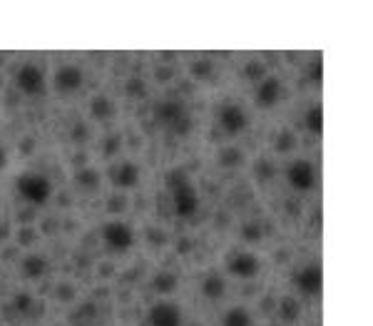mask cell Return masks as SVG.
<instances>
[{
  "label": "cell",
  "mask_w": 373,
  "mask_h": 326,
  "mask_svg": "<svg viewBox=\"0 0 373 326\" xmlns=\"http://www.w3.org/2000/svg\"><path fill=\"white\" fill-rule=\"evenodd\" d=\"M179 287V276L174 274V272H157L155 274V279H152V289L157 294H162V296H167V294H174Z\"/></svg>",
  "instance_id": "obj_16"
},
{
  "label": "cell",
  "mask_w": 373,
  "mask_h": 326,
  "mask_svg": "<svg viewBox=\"0 0 373 326\" xmlns=\"http://www.w3.org/2000/svg\"><path fill=\"white\" fill-rule=\"evenodd\" d=\"M286 180H289V184L294 189H299V192H308L316 182L314 164L308 162V160H294V162L289 164Z\"/></svg>",
  "instance_id": "obj_6"
},
{
  "label": "cell",
  "mask_w": 373,
  "mask_h": 326,
  "mask_svg": "<svg viewBox=\"0 0 373 326\" xmlns=\"http://www.w3.org/2000/svg\"><path fill=\"white\" fill-rule=\"evenodd\" d=\"M124 92L130 95V98H144L147 95V83L142 78H130L124 83Z\"/></svg>",
  "instance_id": "obj_23"
},
{
  "label": "cell",
  "mask_w": 373,
  "mask_h": 326,
  "mask_svg": "<svg viewBox=\"0 0 373 326\" xmlns=\"http://www.w3.org/2000/svg\"><path fill=\"white\" fill-rule=\"evenodd\" d=\"M13 307L18 314H27L30 309H33V296L27 292H18L15 294V299H13Z\"/></svg>",
  "instance_id": "obj_26"
},
{
  "label": "cell",
  "mask_w": 373,
  "mask_h": 326,
  "mask_svg": "<svg viewBox=\"0 0 373 326\" xmlns=\"http://www.w3.org/2000/svg\"><path fill=\"white\" fill-rule=\"evenodd\" d=\"M15 187H18L20 197L27 199L30 204H45L50 202L53 197V182L47 180L45 175H38V172H25L15 180Z\"/></svg>",
  "instance_id": "obj_3"
},
{
  "label": "cell",
  "mask_w": 373,
  "mask_h": 326,
  "mask_svg": "<svg viewBox=\"0 0 373 326\" xmlns=\"http://www.w3.org/2000/svg\"><path fill=\"white\" fill-rule=\"evenodd\" d=\"M304 127H306L308 132H314V135H319V132L324 130V112H321V105H314V107L304 115Z\"/></svg>",
  "instance_id": "obj_21"
},
{
  "label": "cell",
  "mask_w": 373,
  "mask_h": 326,
  "mask_svg": "<svg viewBox=\"0 0 373 326\" xmlns=\"http://www.w3.org/2000/svg\"><path fill=\"white\" fill-rule=\"evenodd\" d=\"M110 180L117 189H132L139 182V167L135 162H120L110 170Z\"/></svg>",
  "instance_id": "obj_12"
},
{
  "label": "cell",
  "mask_w": 373,
  "mask_h": 326,
  "mask_svg": "<svg viewBox=\"0 0 373 326\" xmlns=\"http://www.w3.org/2000/svg\"><path fill=\"white\" fill-rule=\"evenodd\" d=\"M224 292H227V279H224L219 272H210V274L202 279V294L207 299H212V301L222 299Z\"/></svg>",
  "instance_id": "obj_14"
},
{
  "label": "cell",
  "mask_w": 373,
  "mask_h": 326,
  "mask_svg": "<svg viewBox=\"0 0 373 326\" xmlns=\"http://www.w3.org/2000/svg\"><path fill=\"white\" fill-rule=\"evenodd\" d=\"M227 269L239 279H254L262 264H259V257L251 254V252H234L227 261Z\"/></svg>",
  "instance_id": "obj_8"
},
{
  "label": "cell",
  "mask_w": 373,
  "mask_h": 326,
  "mask_svg": "<svg viewBox=\"0 0 373 326\" xmlns=\"http://www.w3.org/2000/svg\"><path fill=\"white\" fill-rule=\"evenodd\" d=\"M244 78H247V80H259V83H262V80L267 78V65H264V63H259V60H251V63H247V65H244Z\"/></svg>",
  "instance_id": "obj_22"
},
{
  "label": "cell",
  "mask_w": 373,
  "mask_h": 326,
  "mask_svg": "<svg viewBox=\"0 0 373 326\" xmlns=\"http://www.w3.org/2000/svg\"><path fill=\"white\" fill-rule=\"evenodd\" d=\"M150 326H182V309L174 301H157L150 309Z\"/></svg>",
  "instance_id": "obj_9"
},
{
  "label": "cell",
  "mask_w": 373,
  "mask_h": 326,
  "mask_svg": "<svg viewBox=\"0 0 373 326\" xmlns=\"http://www.w3.org/2000/svg\"><path fill=\"white\" fill-rule=\"evenodd\" d=\"M239 160H242V155H239V150H236V147H229V150H222V155H219V164H227V167L236 164Z\"/></svg>",
  "instance_id": "obj_28"
},
{
  "label": "cell",
  "mask_w": 373,
  "mask_h": 326,
  "mask_svg": "<svg viewBox=\"0 0 373 326\" xmlns=\"http://www.w3.org/2000/svg\"><path fill=\"white\" fill-rule=\"evenodd\" d=\"M216 120H219V127H222L227 135H239V132H244L249 127V115L247 110H244L242 105H222L219 107V112H216Z\"/></svg>",
  "instance_id": "obj_4"
},
{
  "label": "cell",
  "mask_w": 373,
  "mask_h": 326,
  "mask_svg": "<svg viewBox=\"0 0 373 326\" xmlns=\"http://www.w3.org/2000/svg\"><path fill=\"white\" fill-rule=\"evenodd\" d=\"M321 70H324V63L316 58L314 63H311V80H314V83H321Z\"/></svg>",
  "instance_id": "obj_33"
},
{
  "label": "cell",
  "mask_w": 373,
  "mask_h": 326,
  "mask_svg": "<svg viewBox=\"0 0 373 326\" xmlns=\"http://www.w3.org/2000/svg\"><path fill=\"white\" fill-rule=\"evenodd\" d=\"M72 142H82V140H87L90 138V127H87L85 122H78L75 127H72Z\"/></svg>",
  "instance_id": "obj_29"
},
{
  "label": "cell",
  "mask_w": 373,
  "mask_h": 326,
  "mask_svg": "<svg viewBox=\"0 0 373 326\" xmlns=\"http://www.w3.org/2000/svg\"><path fill=\"white\" fill-rule=\"evenodd\" d=\"M167 187L172 189V204H174V212L179 217H192L199 207V197H196V189L192 187L190 177L184 175V170H172L167 175Z\"/></svg>",
  "instance_id": "obj_1"
},
{
  "label": "cell",
  "mask_w": 373,
  "mask_h": 326,
  "mask_svg": "<svg viewBox=\"0 0 373 326\" xmlns=\"http://www.w3.org/2000/svg\"><path fill=\"white\" fill-rule=\"evenodd\" d=\"M75 182H78V187H82V189H98L100 172L92 170V167H82V170H78V175H75Z\"/></svg>",
  "instance_id": "obj_20"
},
{
  "label": "cell",
  "mask_w": 373,
  "mask_h": 326,
  "mask_svg": "<svg viewBox=\"0 0 373 326\" xmlns=\"http://www.w3.org/2000/svg\"><path fill=\"white\" fill-rule=\"evenodd\" d=\"M47 272V259L40 254H25V259L20 261V274L25 279H40Z\"/></svg>",
  "instance_id": "obj_15"
},
{
  "label": "cell",
  "mask_w": 373,
  "mask_h": 326,
  "mask_svg": "<svg viewBox=\"0 0 373 326\" xmlns=\"http://www.w3.org/2000/svg\"><path fill=\"white\" fill-rule=\"evenodd\" d=\"M279 100H282V83L276 78H271V75H267V78L259 83L256 102H259V107H274Z\"/></svg>",
  "instance_id": "obj_13"
},
{
  "label": "cell",
  "mask_w": 373,
  "mask_h": 326,
  "mask_svg": "<svg viewBox=\"0 0 373 326\" xmlns=\"http://www.w3.org/2000/svg\"><path fill=\"white\" fill-rule=\"evenodd\" d=\"M262 237H264V232H262V227H259L256 222L242 224V239L244 241H251V244H254V241H259Z\"/></svg>",
  "instance_id": "obj_25"
},
{
  "label": "cell",
  "mask_w": 373,
  "mask_h": 326,
  "mask_svg": "<svg viewBox=\"0 0 373 326\" xmlns=\"http://www.w3.org/2000/svg\"><path fill=\"white\" fill-rule=\"evenodd\" d=\"M58 299H63V301H65V299H72V287H70V284H67V287H65V284H63V287H60V292H58Z\"/></svg>",
  "instance_id": "obj_35"
},
{
  "label": "cell",
  "mask_w": 373,
  "mask_h": 326,
  "mask_svg": "<svg viewBox=\"0 0 373 326\" xmlns=\"http://www.w3.org/2000/svg\"><path fill=\"white\" fill-rule=\"evenodd\" d=\"M222 326H251V314L247 307H231L222 316Z\"/></svg>",
  "instance_id": "obj_18"
},
{
  "label": "cell",
  "mask_w": 373,
  "mask_h": 326,
  "mask_svg": "<svg viewBox=\"0 0 373 326\" xmlns=\"http://www.w3.org/2000/svg\"><path fill=\"white\" fill-rule=\"evenodd\" d=\"M8 164V155H5V150H3V147H0V170H3V167H5Z\"/></svg>",
  "instance_id": "obj_36"
},
{
  "label": "cell",
  "mask_w": 373,
  "mask_h": 326,
  "mask_svg": "<svg viewBox=\"0 0 373 326\" xmlns=\"http://www.w3.org/2000/svg\"><path fill=\"white\" fill-rule=\"evenodd\" d=\"M120 135H112V138H107L105 142H102V150H105V155H115V152L120 150Z\"/></svg>",
  "instance_id": "obj_31"
},
{
  "label": "cell",
  "mask_w": 373,
  "mask_h": 326,
  "mask_svg": "<svg viewBox=\"0 0 373 326\" xmlns=\"http://www.w3.org/2000/svg\"><path fill=\"white\" fill-rule=\"evenodd\" d=\"M102 239L112 252H127L135 244V232H132L130 224L115 219V222H107L102 227Z\"/></svg>",
  "instance_id": "obj_5"
},
{
  "label": "cell",
  "mask_w": 373,
  "mask_h": 326,
  "mask_svg": "<svg viewBox=\"0 0 373 326\" xmlns=\"http://www.w3.org/2000/svg\"><path fill=\"white\" fill-rule=\"evenodd\" d=\"M192 75L194 78H199V80H204V78H210L212 75V63L210 60H196V63H192Z\"/></svg>",
  "instance_id": "obj_27"
},
{
  "label": "cell",
  "mask_w": 373,
  "mask_h": 326,
  "mask_svg": "<svg viewBox=\"0 0 373 326\" xmlns=\"http://www.w3.org/2000/svg\"><path fill=\"white\" fill-rule=\"evenodd\" d=\"M147 237H150L155 244H167V235H164L162 229H157V227L147 229Z\"/></svg>",
  "instance_id": "obj_32"
},
{
  "label": "cell",
  "mask_w": 373,
  "mask_h": 326,
  "mask_svg": "<svg viewBox=\"0 0 373 326\" xmlns=\"http://www.w3.org/2000/svg\"><path fill=\"white\" fill-rule=\"evenodd\" d=\"M35 229H20V244H33L35 241V235H33Z\"/></svg>",
  "instance_id": "obj_34"
},
{
  "label": "cell",
  "mask_w": 373,
  "mask_h": 326,
  "mask_svg": "<svg viewBox=\"0 0 373 326\" xmlns=\"http://www.w3.org/2000/svg\"><path fill=\"white\" fill-rule=\"evenodd\" d=\"M296 289L306 296H314V294L321 292V267L319 264H308V267L299 269L294 276Z\"/></svg>",
  "instance_id": "obj_11"
},
{
  "label": "cell",
  "mask_w": 373,
  "mask_h": 326,
  "mask_svg": "<svg viewBox=\"0 0 373 326\" xmlns=\"http://www.w3.org/2000/svg\"><path fill=\"white\" fill-rule=\"evenodd\" d=\"M172 78V70H159V80H170Z\"/></svg>",
  "instance_id": "obj_37"
},
{
  "label": "cell",
  "mask_w": 373,
  "mask_h": 326,
  "mask_svg": "<svg viewBox=\"0 0 373 326\" xmlns=\"http://www.w3.org/2000/svg\"><path fill=\"white\" fill-rule=\"evenodd\" d=\"M155 120H157L159 127L174 132V135H190L192 130L190 110H187L182 102H177V100L159 102L157 107H155Z\"/></svg>",
  "instance_id": "obj_2"
},
{
  "label": "cell",
  "mask_w": 373,
  "mask_h": 326,
  "mask_svg": "<svg viewBox=\"0 0 373 326\" xmlns=\"http://www.w3.org/2000/svg\"><path fill=\"white\" fill-rule=\"evenodd\" d=\"M256 177H259V180H264V182H269V180L274 177V167H271V162H259V164H256Z\"/></svg>",
  "instance_id": "obj_30"
},
{
  "label": "cell",
  "mask_w": 373,
  "mask_h": 326,
  "mask_svg": "<svg viewBox=\"0 0 373 326\" xmlns=\"http://www.w3.org/2000/svg\"><path fill=\"white\" fill-rule=\"evenodd\" d=\"M274 144H276V152H291L296 147V135L291 130H282Z\"/></svg>",
  "instance_id": "obj_24"
},
{
  "label": "cell",
  "mask_w": 373,
  "mask_h": 326,
  "mask_svg": "<svg viewBox=\"0 0 373 326\" xmlns=\"http://www.w3.org/2000/svg\"><path fill=\"white\" fill-rule=\"evenodd\" d=\"M90 115L95 120H110L115 115V102L105 95H95L90 100Z\"/></svg>",
  "instance_id": "obj_17"
},
{
  "label": "cell",
  "mask_w": 373,
  "mask_h": 326,
  "mask_svg": "<svg viewBox=\"0 0 373 326\" xmlns=\"http://www.w3.org/2000/svg\"><path fill=\"white\" fill-rule=\"evenodd\" d=\"M299 312H302L299 301H296L294 296H284L282 304H279V316H282V321L294 324V321L299 319Z\"/></svg>",
  "instance_id": "obj_19"
},
{
  "label": "cell",
  "mask_w": 373,
  "mask_h": 326,
  "mask_svg": "<svg viewBox=\"0 0 373 326\" xmlns=\"http://www.w3.org/2000/svg\"><path fill=\"white\" fill-rule=\"evenodd\" d=\"M82 83H85V72L78 65H63L55 72V87H58L63 95H65V92L70 95V92L80 90Z\"/></svg>",
  "instance_id": "obj_10"
},
{
  "label": "cell",
  "mask_w": 373,
  "mask_h": 326,
  "mask_svg": "<svg viewBox=\"0 0 373 326\" xmlns=\"http://www.w3.org/2000/svg\"><path fill=\"white\" fill-rule=\"evenodd\" d=\"M15 83H18V90L25 92V95H40L43 87H45V75L38 65L33 63H25L20 65L18 75H15Z\"/></svg>",
  "instance_id": "obj_7"
}]
</instances>
